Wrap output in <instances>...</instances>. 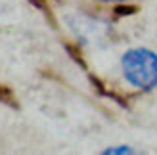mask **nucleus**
I'll return each mask as SVG.
<instances>
[{
	"instance_id": "obj_1",
	"label": "nucleus",
	"mask_w": 157,
	"mask_h": 155,
	"mask_svg": "<svg viewBox=\"0 0 157 155\" xmlns=\"http://www.w3.org/2000/svg\"><path fill=\"white\" fill-rule=\"evenodd\" d=\"M121 71L130 86L138 90H155L157 54L147 48H130L121 58Z\"/></svg>"
},
{
	"instance_id": "obj_2",
	"label": "nucleus",
	"mask_w": 157,
	"mask_h": 155,
	"mask_svg": "<svg viewBox=\"0 0 157 155\" xmlns=\"http://www.w3.org/2000/svg\"><path fill=\"white\" fill-rule=\"evenodd\" d=\"M115 155V153H134V149L130 146H113V148H107L104 149V155Z\"/></svg>"
},
{
	"instance_id": "obj_3",
	"label": "nucleus",
	"mask_w": 157,
	"mask_h": 155,
	"mask_svg": "<svg viewBox=\"0 0 157 155\" xmlns=\"http://www.w3.org/2000/svg\"><path fill=\"white\" fill-rule=\"evenodd\" d=\"M98 2H104V4H124L128 0H98Z\"/></svg>"
}]
</instances>
